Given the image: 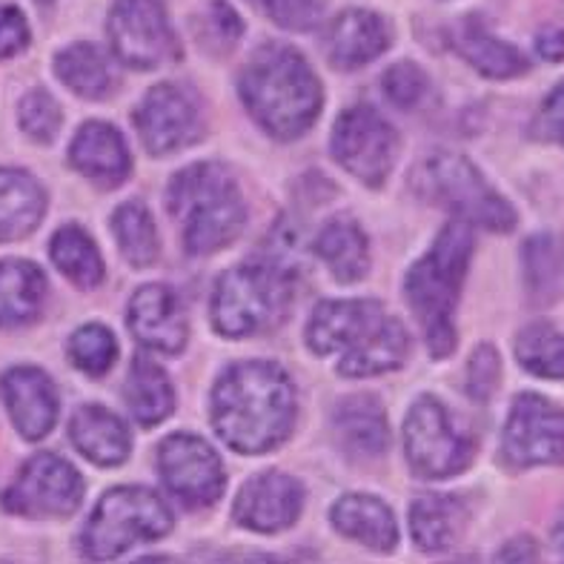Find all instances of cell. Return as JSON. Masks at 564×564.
I'll use <instances>...</instances> for the list:
<instances>
[{"label":"cell","instance_id":"cell-27","mask_svg":"<svg viewBox=\"0 0 564 564\" xmlns=\"http://www.w3.org/2000/svg\"><path fill=\"white\" fill-rule=\"evenodd\" d=\"M57 78L86 100H104L118 86L112 61L95 43H72L55 57Z\"/></svg>","mask_w":564,"mask_h":564},{"label":"cell","instance_id":"cell-40","mask_svg":"<svg viewBox=\"0 0 564 564\" xmlns=\"http://www.w3.org/2000/svg\"><path fill=\"white\" fill-rule=\"evenodd\" d=\"M29 23L18 7H0V57H14L29 46Z\"/></svg>","mask_w":564,"mask_h":564},{"label":"cell","instance_id":"cell-26","mask_svg":"<svg viewBox=\"0 0 564 564\" xmlns=\"http://www.w3.org/2000/svg\"><path fill=\"white\" fill-rule=\"evenodd\" d=\"M336 433L341 436L344 447L358 456L376 458L387 451L390 444V430L381 404L372 395H350L338 404L336 415Z\"/></svg>","mask_w":564,"mask_h":564},{"label":"cell","instance_id":"cell-15","mask_svg":"<svg viewBox=\"0 0 564 564\" xmlns=\"http://www.w3.org/2000/svg\"><path fill=\"white\" fill-rule=\"evenodd\" d=\"M505 456L516 467L562 465L564 410L536 393L519 395L505 427Z\"/></svg>","mask_w":564,"mask_h":564},{"label":"cell","instance_id":"cell-23","mask_svg":"<svg viewBox=\"0 0 564 564\" xmlns=\"http://www.w3.org/2000/svg\"><path fill=\"white\" fill-rule=\"evenodd\" d=\"M333 524L344 536L367 544L372 551H393L399 542V524L393 510L376 496L350 494L336 501L333 508Z\"/></svg>","mask_w":564,"mask_h":564},{"label":"cell","instance_id":"cell-33","mask_svg":"<svg viewBox=\"0 0 564 564\" xmlns=\"http://www.w3.org/2000/svg\"><path fill=\"white\" fill-rule=\"evenodd\" d=\"M519 365L539 379H564V333L553 324H530L516 338Z\"/></svg>","mask_w":564,"mask_h":564},{"label":"cell","instance_id":"cell-44","mask_svg":"<svg viewBox=\"0 0 564 564\" xmlns=\"http://www.w3.org/2000/svg\"><path fill=\"white\" fill-rule=\"evenodd\" d=\"M556 547H558V553L564 556V524L556 530Z\"/></svg>","mask_w":564,"mask_h":564},{"label":"cell","instance_id":"cell-11","mask_svg":"<svg viewBox=\"0 0 564 564\" xmlns=\"http://www.w3.org/2000/svg\"><path fill=\"white\" fill-rule=\"evenodd\" d=\"M84 479L80 473L55 453H37L21 467L18 479L3 490L0 505L14 516L29 519H50L69 516L80 508Z\"/></svg>","mask_w":564,"mask_h":564},{"label":"cell","instance_id":"cell-38","mask_svg":"<svg viewBox=\"0 0 564 564\" xmlns=\"http://www.w3.org/2000/svg\"><path fill=\"white\" fill-rule=\"evenodd\" d=\"M264 7L272 23H279L281 29L310 32V29L322 23L327 0H264Z\"/></svg>","mask_w":564,"mask_h":564},{"label":"cell","instance_id":"cell-39","mask_svg":"<svg viewBox=\"0 0 564 564\" xmlns=\"http://www.w3.org/2000/svg\"><path fill=\"white\" fill-rule=\"evenodd\" d=\"M499 387V356L494 347H479L470 358V395L487 401Z\"/></svg>","mask_w":564,"mask_h":564},{"label":"cell","instance_id":"cell-19","mask_svg":"<svg viewBox=\"0 0 564 564\" xmlns=\"http://www.w3.org/2000/svg\"><path fill=\"white\" fill-rule=\"evenodd\" d=\"M72 166L104 189H115L129 178L132 158L123 135L112 123L89 121L78 129L69 147Z\"/></svg>","mask_w":564,"mask_h":564},{"label":"cell","instance_id":"cell-17","mask_svg":"<svg viewBox=\"0 0 564 564\" xmlns=\"http://www.w3.org/2000/svg\"><path fill=\"white\" fill-rule=\"evenodd\" d=\"M0 395L14 430L26 442H41L50 436L57 422V390L46 372L37 367H12L0 379Z\"/></svg>","mask_w":564,"mask_h":564},{"label":"cell","instance_id":"cell-37","mask_svg":"<svg viewBox=\"0 0 564 564\" xmlns=\"http://www.w3.org/2000/svg\"><path fill=\"white\" fill-rule=\"evenodd\" d=\"M384 93L393 100L395 107L413 109L422 104L427 95V75H424L413 61H401V64L390 66L384 75Z\"/></svg>","mask_w":564,"mask_h":564},{"label":"cell","instance_id":"cell-41","mask_svg":"<svg viewBox=\"0 0 564 564\" xmlns=\"http://www.w3.org/2000/svg\"><path fill=\"white\" fill-rule=\"evenodd\" d=\"M536 132L547 141H556L564 147V80L542 104V112L536 118Z\"/></svg>","mask_w":564,"mask_h":564},{"label":"cell","instance_id":"cell-4","mask_svg":"<svg viewBox=\"0 0 564 564\" xmlns=\"http://www.w3.org/2000/svg\"><path fill=\"white\" fill-rule=\"evenodd\" d=\"M473 256V232L465 221L451 224L438 232L436 243L427 256L413 264L404 279L413 315L424 329L430 352L436 358L451 356L456 350V315L462 284L467 279V267Z\"/></svg>","mask_w":564,"mask_h":564},{"label":"cell","instance_id":"cell-25","mask_svg":"<svg viewBox=\"0 0 564 564\" xmlns=\"http://www.w3.org/2000/svg\"><path fill=\"white\" fill-rule=\"evenodd\" d=\"M46 301V279L41 267L9 258L0 261V329L35 322Z\"/></svg>","mask_w":564,"mask_h":564},{"label":"cell","instance_id":"cell-8","mask_svg":"<svg viewBox=\"0 0 564 564\" xmlns=\"http://www.w3.org/2000/svg\"><path fill=\"white\" fill-rule=\"evenodd\" d=\"M172 530V513L147 487H115L89 516L84 553L89 558H115L129 547L155 542Z\"/></svg>","mask_w":564,"mask_h":564},{"label":"cell","instance_id":"cell-2","mask_svg":"<svg viewBox=\"0 0 564 564\" xmlns=\"http://www.w3.org/2000/svg\"><path fill=\"white\" fill-rule=\"evenodd\" d=\"M315 356H336L338 372L352 379L381 376L404 365L408 329L379 301H324L307 324Z\"/></svg>","mask_w":564,"mask_h":564},{"label":"cell","instance_id":"cell-12","mask_svg":"<svg viewBox=\"0 0 564 564\" xmlns=\"http://www.w3.org/2000/svg\"><path fill=\"white\" fill-rule=\"evenodd\" d=\"M399 135L370 107H352L341 112L333 129V155L344 170L367 186L384 184L395 164Z\"/></svg>","mask_w":564,"mask_h":564},{"label":"cell","instance_id":"cell-29","mask_svg":"<svg viewBox=\"0 0 564 564\" xmlns=\"http://www.w3.org/2000/svg\"><path fill=\"white\" fill-rule=\"evenodd\" d=\"M465 505L453 496H424L410 510V530L422 551H447L465 530Z\"/></svg>","mask_w":564,"mask_h":564},{"label":"cell","instance_id":"cell-18","mask_svg":"<svg viewBox=\"0 0 564 564\" xmlns=\"http://www.w3.org/2000/svg\"><path fill=\"white\" fill-rule=\"evenodd\" d=\"M127 324L132 336L158 352H175L184 350L186 344V313L184 304L170 286L150 284L141 286L132 301H129Z\"/></svg>","mask_w":564,"mask_h":564},{"label":"cell","instance_id":"cell-7","mask_svg":"<svg viewBox=\"0 0 564 564\" xmlns=\"http://www.w3.org/2000/svg\"><path fill=\"white\" fill-rule=\"evenodd\" d=\"M290 279L270 264H241L221 275L213 295V327L224 338L272 329L290 307Z\"/></svg>","mask_w":564,"mask_h":564},{"label":"cell","instance_id":"cell-6","mask_svg":"<svg viewBox=\"0 0 564 564\" xmlns=\"http://www.w3.org/2000/svg\"><path fill=\"white\" fill-rule=\"evenodd\" d=\"M413 186L424 200L451 209L465 224H476L490 232H510L516 227L513 207L465 155L433 152L413 172Z\"/></svg>","mask_w":564,"mask_h":564},{"label":"cell","instance_id":"cell-31","mask_svg":"<svg viewBox=\"0 0 564 564\" xmlns=\"http://www.w3.org/2000/svg\"><path fill=\"white\" fill-rule=\"evenodd\" d=\"M50 256L57 270L80 290H93L104 281V258H100L93 238L75 224L57 229L55 238H52Z\"/></svg>","mask_w":564,"mask_h":564},{"label":"cell","instance_id":"cell-13","mask_svg":"<svg viewBox=\"0 0 564 564\" xmlns=\"http://www.w3.org/2000/svg\"><path fill=\"white\" fill-rule=\"evenodd\" d=\"M158 470L170 490L186 508H209L221 499L227 476L218 453L204 438L175 433L158 447Z\"/></svg>","mask_w":564,"mask_h":564},{"label":"cell","instance_id":"cell-10","mask_svg":"<svg viewBox=\"0 0 564 564\" xmlns=\"http://www.w3.org/2000/svg\"><path fill=\"white\" fill-rule=\"evenodd\" d=\"M109 46L132 69H158L181 57V43L161 0H115L107 21Z\"/></svg>","mask_w":564,"mask_h":564},{"label":"cell","instance_id":"cell-21","mask_svg":"<svg viewBox=\"0 0 564 564\" xmlns=\"http://www.w3.org/2000/svg\"><path fill=\"white\" fill-rule=\"evenodd\" d=\"M69 436L72 444L98 467L121 465L132 451V436H129L127 424L98 404H86L75 413Z\"/></svg>","mask_w":564,"mask_h":564},{"label":"cell","instance_id":"cell-28","mask_svg":"<svg viewBox=\"0 0 564 564\" xmlns=\"http://www.w3.org/2000/svg\"><path fill=\"white\" fill-rule=\"evenodd\" d=\"M315 252L344 284L365 279L370 270V247H367L365 229L350 218H333L315 238Z\"/></svg>","mask_w":564,"mask_h":564},{"label":"cell","instance_id":"cell-22","mask_svg":"<svg viewBox=\"0 0 564 564\" xmlns=\"http://www.w3.org/2000/svg\"><path fill=\"white\" fill-rule=\"evenodd\" d=\"M453 50L487 78L505 80L528 72V57L508 41L490 35V29L476 18H467L453 29Z\"/></svg>","mask_w":564,"mask_h":564},{"label":"cell","instance_id":"cell-20","mask_svg":"<svg viewBox=\"0 0 564 564\" xmlns=\"http://www.w3.org/2000/svg\"><path fill=\"white\" fill-rule=\"evenodd\" d=\"M390 46V26L370 9H347L329 23L327 57L338 69H358Z\"/></svg>","mask_w":564,"mask_h":564},{"label":"cell","instance_id":"cell-30","mask_svg":"<svg viewBox=\"0 0 564 564\" xmlns=\"http://www.w3.org/2000/svg\"><path fill=\"white\" fill-rule=\"evenodd\" d=\"M127 404L135 415V422L147 424V427L164 422L175 410V390H172L170 376L158 365H152L150 358L138 356L129 367Z\"/></svg>","mask_w":564,"mask_h":564},{"label":"cell","instance_id":"cell-45","mask_svg":"<svg viewBox=\"0 0 564 564\" xmlns=\"http://www.w3.org/2000/svg\"><path fill=\"white\" fill-rule=\"evenodd\" d=\"M41 3H52V0H41Z\"/></svg>","mask_w":564,"mask_h":564},{"label":"cell","instance_id":"cell-3","mask_svg":"<svg viewBox=\"0 0 564 564\" xmlns=\"http://www.w3.org/2000/svg\"><path fill=\"white\" fill-rule=\"evenodd\" d=\"M241 100L261 127L275 138L304 135L322 112V84L286 43H267L241 72Z\"/></svg>","mask_w":564,"mask_h":564},{"label":"cell","instance_id":"cell-32","mask_svg":"<svg viewBox=\"0 0 564 564\" xmlns=\"http://www.w3.org/2000/svg\"><path fill=\"white\" fill-rule=\"evenodd\" d=\"M115 238L121 243V252L129 264L143 270L158 261V229L152 221V213L141 200L121 204L112 215Z\"/></svg>","mask_w":564,"mask_h":564},{"label":"cell","instance_id":"cell-9","mask_svg":"<svg viewBox=\"0 0 564 564\" xmlns=\"http://www.w3.org/2000/svg\"><path fill=\"white\" fill-rule=\"evenodd\" d=\"M470 436L453 424L442 401L424 395L413 404L408 422H404V453L408 462L424 479H447L465 470L473 462Z\"/></svg>","mask_w":564,"mask_h":564},{"label":"cell","instance_id":"cell-5","mask_svg":"<svg viewBox=\"0 0 564 564\" xmlns=\"http://www.w3.org/2000/svg\"><path fill=\"white\" fill-rule=\"evenodd\" d=\"M166 207L181 224L186 250L193 256L224 250L247 224L241 189L221 164H195L178 172L166 189Z\"/></svg>","mask_w":564,"mask_h":564},{"label":"cell","instance_id":"cell-1","mask_svg":"<svg viewBox=\"0 0 564 564\" xmlns=\"http://www.w3.org/2000/svg\"><path fill=\"white\" fill-rule=\"evenodd\" d=\"M295 419L293 381L270 361L229 367L213 390L215 433L227 447L247 456L279 447Z\"/></svg>","mask_w":564,"mask_h":564},{"label":"cell","instance_id":"cell-34","mask_svg":"<svg viewBox=\"0 0 564 564\" xmlns=\"http://www.w3.org/2000/svg\"><path fill=\"white\" fill-rule=\"evenodd\" d=\"M72 365L84 370L86 376H104L112 370L118 358V341L107 327L100 324H86L69 338Z\"/></svg>","mask_w":564,"mask_h":564},{"label":"cell","instance_id":"cell-16","mask_svg":"<svg viewBox=\"0 0 564 564\" xmlns=\"http://www.w3.org/2000/svg\"><path fill=\"white\" fill-rule=\"evenodd\" d=\"M304 508V487L286 473H261L241 487L236 499V522L256 533H279L295 524Z\"/></svg>","mask_w":564,"mask_h":564},{"label":"cell","instance_id":"cell-43","mask_svg":"<svg viewBox=\"0 0 564 564\" xmlns=\"http://www.w3.org/2000/svg\"><path fill=\"white\" fill-rule=\"evenodd\" d=\"M513 547H516V553L501 551L499 558H508V562H513V558H519V562L536 558V547H533V542H530V539H519V542H513Z\"/></svg>","mask_w":564,"mask_h":564},{"label":"cell","instance_id":"cell-35","mask_svg":"<svg viewBox=\"0 0 564 564\" xmlns=\"http://www.w3.org/2000/svg\"><path fill=\"white\" fill-rule=\"evenodd\" d=\"M18 121H21V129L32 138V141L50 143L55 141L61 121H64V115H61L57 100L52 98L46 89H32V93L21 100Z\"/></svg>","mask_w":564,"mask_h":564},{"label":"cell","instance_id":"cell-42","mask_svg":"<svg viewBox=\"0 0 564 564\" xmlns=\"http://www.w3.org/2000/svg\"><path fill=\"white\" fill-rule=\"evenodd\" d=\"M536 50H539V55H542L544 61H551V64L562 61L564 57V32L562 29H544L536 41Z\"/></svg>","mask_w":564,"mask_h":564},{"label":"cell","instance_id":"cell-24","mask_svg":"<svg viewBox=\"0 0 564 564\" xmlns=\"http://www.w3.org/2000/svg\"><path fill=\"white\" fill-rule=\"evenodd\" d=\"M46 213V193L29 172L0 170V243L35 232Z\"/></svg>","mask_w":564,"mask_h":564},{"label":"cell","instance_id":"cell-14","mask_svg":"<svg viewBox=\"0 0 564 564\" xmlns=\"http://www.w3.org/2000/svg\"><path fill=\"white\" fill-rule=\"evenodd\" d=\"M135 129L152 155L184 150L198 141L204 129L198 98L178 84L152 86L135 109Z\"/></svg>","mask_w":564,"mask_h":564},{"label":"cell","instance_id":"cell-36","mask_svg":"<svg viewBox=\"0 0 564 564\" xmlns=\"http://www.w3.org/2000/svg\"><path fill=\"white\" fill-rule=\"evenodd\" d=\"M195 32L204 37V46L213 52H229L238 43L243 32L241 18L236 14V9L224 3V0H213L209 9L200 14V21L195 23Z\"/></svg>","mask_w":564,"mask_h":564}]
</instances>
